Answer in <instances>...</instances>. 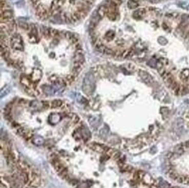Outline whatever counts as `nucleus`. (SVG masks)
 Instances as JSON below:
<instances>
[{
	"label": "nucleus",
	"instance_id": "nucleus-34",
	"mask_svg": "<svg viewBox=\"0 0 189 188\" xmlns=\"http://www.w3.org/2000/svg\"><path fill=\"white\" fill-rule=\"evenodd\" d=\"M172 188H181V187H178V186H174V187H172Z\"/></svg>",
	"mask_w": 189,
	"mask_h": 188
},
{
	"label": "nucleus",
	"instance_id": "nucleus-15",
	"mask_svg": "<svg viewBox=\"0 0 189 188\" xmlns=\"http://www.w3.org/2000/svg\"><path fill=\"white\" fill-rule=\"evenodd\" d=\"M188 77H189V70L188 69H184L181 72V80L186 81V79L188 78Z\"/></svg>",
	"mask_w": 189,
	"mask_h": 188
},
{
	"label": "nucleus",
	"instance_id": "nucleus-11",
	"mask_svg": "<svg viewBox=\"0 0 189 188\" xmlns=\"http://www.w3.org/2000/svg\"><path fill=\"white\" fill-rule=\"evenodd\" d=\"M40 77H41V71L38 69H35L33 71V72H32V79L35 81V83L40 78Z\"/></svg>",
	"mask_w": 189,
	"mask_h": 188
},
{
	"label": "nucleus",
	"instance_id": "nucleus-28",
	"mask_svg": "<svg viewBox=\"0 0 189 188\" xmlns=\"http://www.w3.org/2000/svg\"><path fill=\"white\" fill-rule=\"evenodd\" d=\"M162 27H163L164 30L166 31V32H170V28H169V26L167 25V24H166L165 22L162 24Z\"/></svg>",
	"mask_w": 189,
	"mask_h": 188
},
{
	"label": "nucleus",
	"instance_id": "nucleus-6",
	"mask_svg": "<svg viewBox=\"0 0 189 188\" xmlns=\"http://www.w3.org/2000/svg\"><path fill=\"white\" fill-rule=\"evenodd\" d=\"M64 105L63 101L60 100V99H54L51 102V108L52 109H57V108H60L62 107Z\"/></svg>",
	"mask_w": 189,
	"mask_h": 188
},
{
	"label": "nucleus",
	"instance_id": "nucleus-17",
	"mask_svg": "<svg viewBox=\"0 0 189 188\" xmlns=\"http://www.w3.org/2000/svg\"><path fill=\"white\" fill-rule=\"evenodd\" d=\"M114 37H115V34H114V32H112V31H110V32H106V33H105V37L107 39V40H109V41L113 40V39L114 38Z\"/></svg>",
	"mask_w": 189,
	"mask_h": 188
},
{
	"label": "nucleus",
	"instance_id": "nucleus-4",
	"mask_svg": "<svg viewBox=\"0 0 189 188\" xmlns=\"http://www.w3.org/2000/svg\"><path fill=\"white\" fill-rule=\"evenodd\" d=\"M73 62H78V63H81L84 65L85 63V57H84V53H83V51L79 50V51H76L75 55H74L73 57Z\"/></svg>",
	"mask_w": 189,
	"mask_h": 188
},
{
	"label": "nucleus",
	"instance_id": "nucleus-36",
	"mask_svg": "<svg viewBox=\"0 0 189 188\" xmlns=\"http://www.w3.org/2000/svg\"><path fill=\"white\" fill-rule=\"evenodd\" d=\"M187 9H188V10H189V5H188V7H187Z\"/></svg>",
	"mask_w": 189,
	"mask_h": 188
},
{
	"label": "nucleus",
	"instance_id": "nucleus-33",
	"mask_svg": "<svg viewBox=\"0 0 189 188\" xmlns=\"http://www.w3.org/2000/svg\"><path fill=\"white\" fill-rule=\"evenodd\" d=\"M75 2H76V0H69V3L72 4H73Z\"/></svg>",
	"mask_w": 189,
	"mask_h": 188
},
{
	"label": "nucleus",
	"instance_id": "nucleus-35",
	"mask_svg": "<svg viewBox=\"0 0 189 188\" xmlns=\"http://www.w3.org/2000/svg\"><path fill=\"white\" fill-rule=\"evenodd\" d=\"M65 0H62V3H63V2H65Z\"/></svg>",
	"mask_w": 189,
	"mask_h": 188
},
{
	"label": "nucleus",
	"instance_id": "nucleus-19",
	"mask_svg": "<svg viewBox=\"0 0 189 188\" xmlns=\"http://www.w3.org/2000/svg\"><path fill=\"white\" fill-rule=\"evenodd\" d=\"M51 108V102L49 101H42V109L46 110Z\"/></svg>",
	"mask_w": 189,
	"mask_h": 188
},
{
	"label": "nucleus",
	"instance_id": "nucleus-9",
	"mask_svg": "<svg viewBox=\"0 0 189 188\" xmlns=\"http://www.w3.org/2000/svg\"><path fill=\"white\" fill-rule=\"evenodd\" d=\"M13 13L12 10H4L1 11V19L2 18H12Z\"/></svg>",
	"mask_w": 189,
	"mask_h": 188
},
{
	"label": "nucleus",
	"instance_id": "nucleus-16",
	"mask_svg": "<svg viewBox=\"0 0 189 188\" xmlns=\"http://www.w3.org/2000/svg\"><path fill=\"white\" fill-rule=\"evenodd\" d=\"M27 131H28V130H26L25 127L20 126L19 128H17V133L18 134L19 136L24 137V136H25V135L26 132H27Z\"/></svg>",
	"mask_w": 189,
	"mask_h": 188
},
{
	"label": "nucleus",
	"instance_id": "nucleus-5",
	"mask_svg": "<svg viewBox=\"0 0 189 188\" xmlns=\"http://www.w3.org/2000/svg\"><path fill=\"white\" fill-rule=\"evenodd\" d=\"M146 14V9L144 8H140L138 9L137 11H135L133 13V17L135 19H141Z\"/></svg>",
	"mask_w": 189,
	"mask_h": 188
},
{
	"label": "nucleus",
	"instance_id": "nucleus-8",
	"mask_svg": "<svg viewBox=\"0 0 189 188\" xmlns=\"http://www.w3.org/2000/svg\"><path fill=\"white\" fill-rule=\"evenodd\" d=\"M106 17H108V19L112 21H114L117 19V17H118V12H113V11L109 10L107 11V13H106Z\"/></svg>",
	"mask_w": 189,
	"mask_h": 188
},
{
	"label": "nucleus",
	"instance_id": "nucleus-29",
	"mask_svg": "<svg viewBox=\"0 0 189 188\" xmlns=\"http://www.w3.org/2000/svg\"><path fill=\"white\" fill-rule=\"evenodd\" d=\"M26 102H27V101L25 100V99H23V98H21V99H19L18 100V105H26Z\"/></svg>",
	"mask_w": 189,
	"mask_h": 188
},
{
	"label": "nucleus",
	"instance_id": "nucleus-32",
	"mask_svg": "<svg viewBox=\"0 0 189 188\" xmlns=\"http://www.w3.org/2000/svg\"><path fill=\"white\" fill-rule=\"evenodd\" d=\"M116 45H117L118 46H122L123 45H124V42H123L122 40H117L116 41Z\"/></svg>",
	"mask_w": 189,
	"mask_h": 188
},
{
	"label": "nucleus",
	"instance_id": "nucleus-21",
	"mask_svg": "<svg viewBox=\"0 0 189 188\" xmlns=\"http://www.w3.org/2000/svg\"><path fill=\"white\" fill-rule=\"evenodd\" d=\"M19 26H20V27L23 29V30H25V31H27L28 29L30 28L29 25H28V24H26V23H25V22H20V23H19Z\"/></svg>",
	"mask_w": 189,
	"mask_h": 188
},
{
	"label": "nucleus",
	"instance_id": "nucleus-3",
	"mask_svg": "<svg viewBox=\"0 0 189 188\" xmlns=\"http://www.w3.org/2000/svg\"><path fill=\"white\" fill-rule=\"evenodd\" d=\"M139 75L140 76V78H141L143 80L146 82V84H152L153 83V78L147 73L146 72H145V71H142V70H140L139 71Z\"/></svg>",
	"mask_w": 189,
	"mask_h": 188
},
{
	"label": "nucleus",
	"instance_id": "nucleus-20",
	"mask_svg": "<svg viewBox=\"0 0 189 188\" xmlns=\"http://www.w3.org/2000/svg\"><path fill=\"white\" fill-rule=\"evenodd\" d=\"M158 187L159 188H170V185H169L167 182L162 181V182H160V184L158 185Z\"/></svg>",
	"mask_w": 189,
	"mask_h": 188
},
{
	"label": "nucleus",
	"instance_id": "nucleus-26",
	"mask_svg": "<svg viewBox=\"0 0 189 188\" xmlns=\"http://www.w3.org/2000/svg\"><path fill=\"white\" fill-rule=\"evenodd\" d=\"M11 124H12V127H14V128H16V129H17V128H19V127H20V126H21V125H19V124H18V123H17V122H16V121H12V123H11Z\"/></svg>",
	"mask_w": 189,
	"mask_h": 188
},
{
	"label": "nucleus",
	"instance_id": "nucleus-23",
	"mask_svg": "<svg viewBox=\"0 0 189 188\" xmlns=\"http://www.w3.org/2000/svg\"><path fill=\"white\" fill-rule=\"evenodd\" d=\"M158 42L160 44V45H166V43H167V41H166V39L164 37H160L159 38H158Z\"/></svg>",
	"mask_w": 189,
	"mask_h": 188
},
{
	"label": "nucleus",
	"instance_id": "nucleus-14",
	"mask_svg": "<svg viewBox=\"0 0 189 188\" xmlns=\"http://www.w3.org/2000/svg\"><path fill=\"white\" fill-rule=\"evenodd\" d=\"M143 180L147 185H153V180L149 174H145L143 177Z\"/></svg>",
	"mask_w": 189,
	"mask_h": 188
},
{
	"label": "nucleus",
	"instance_id": "nucleus-22",
	"mask_svg": "<svg viewBox=\"0 0 189 188\" xmlns=\"http://www.w3.org/2000/svg\"><path fill=\"white\" fill-rule=\"evenodd\" d=\"M79 117L78 116V115H76V114H74V116L72 117V122L74 124V125H76V124H78V122H79Z\"/></svg>",
	"mask_w": 189,
	"mask_h": 188
},
{
	"label": "nucleus",
	"instance_id": "nucleus-27",
	"mask_svg": "<svg viewBox=\"0 0 189 188\" xmlns=\"http://www.w3.org/2000/svg\"><path fill=\"white\" fill-rule=\"evenodd\" d=\"M187 18H189V15H187V14L181 15V21L182 22H186V20H187Z\"/></svg>",
	"mask_w": 189,
	"mask_h": 188
},
{
	"label": "nucleus",
	"instance_id": "nucleus-25",
	"mask_svg": "<svg viewBox=\"0 0 189 188\" xmlns=\"http://www.w3.org/2000/svg\"><path fill=\"white\" fill-rule=\"evenodd\" d=\"M74 49L76 51H79V50H82V45H81V44L78 42V43H77L74 45Z\"/></svg>",
	"mask_w": 189,
	"mask_h": 188
},
{
	"label": "nucleus",
	"instance_id": "nucleus-12",
	"mask_svg": "<svg viewBox=\"0 0 189 188\" xmlns=\"http://www.w3.org/2000/svg\"><path fill=\"white\" fill-rule=\"evenodd\" d=\"M76 78L77 77H75L74 76L73 74H69V75H67L66 77H65V81H66V84H67V85H72V83H73L74 81H75V79H76Z\"/></svg>",
	"mask_w": 189,
	"mask_h": 188
},
{
	"label": "nucleus",
	"instance_id": "nucleus-2",
	"mask_svg": "<svg viewBox=\"0 0 189 188\" xmlns=\"http://www.w3.org/2000/svg\"><path fill=\"white\" fill-rule=\"evenodd\" d=\"M88 146L91 148L92 150H93L94 152H100V153H105L107 150H108V148H109V147H107V146H105V145H100V144H97V143L89 144Z\"/></svg>",
	"mask_w": 189,
	"mask_h": 188
},
{
	"label": "nucleus",
	"instance_id": "nucleus-30",
	"mask_svg": "<svg viewBox=\"0 0 189 188\" xmlns=\"http://www.w3.org/2000/svg\"><path fill=\"white\" fill-rule=\"evenodd\" d=\"M59 40H60L59 38H57V37H53V41H52V44H53L54 45H57L59 43Z\"/></svg>",
	"mask_w": 189,
	"mask_h": 188
},
{
	"label": "nucleus",
	"instance_id": "nucleus-1",
	"mask_svg": "<svg viewBox=\"0 0 189 188\" xmlns=\"http://www.w3.org/2000/svg\"><path fill=\"white\" fill-rule=\"evenodd\" d=\"M11 45L12 49L15 51H23L24 50V45L22 41V37L18 33H14L11 36Z\"/></svg>",
	"mask_w": 189,
	"mask_h": 188
},
{
	"label": "nucleus",
	"instance_id": "nucleus-7",
	"mask_svg": "<svg viewBox=\"0 0 189 188\" xmlns=\"http://www.w3.org/2000/svg\"><path fill=\"white\" fill-rule=\"evenodd\" d=\"M107 11H108V7H107L106 5H101V6H100V8H98V10L97 12H98V16L102 18V17H104L105 16H106Z\"/></svg>",
	"mask_w": 189,
	"mask_h": 188
},
{
	"label": "nucleus",
	"instance_id": "nucleus-18",
	"mask_svg": "<svg viewBox=\"0 0 189 188\" xmlns=\"http://www.w3.org/2000/svg\"><path fill=\"white\" fill-rule=\"evenodd\" d=\"M104 54H106V55H116V52L113 49H112V48H109V47H107V46H106V47H105V49Z\"/></svg>",
	"mask_w": 189,
	"mask_h": 188
},
{
	"label": "nucleus",
	"instance_id": "nucleus-24",
	"mask_svg": "<svg viewBox=\"0 0 189 188\" xmlns=\"http://www.w3.org/2000/svg\"><path fill=\"white\" fill-rule=\"evenodd\" d=\"M147 65L149 66H151V67H156V65H157V61H155L154 59H151V60L148 61V63H147Z\"/></svg>",
	"mask_w": 189,
	"mask_h": 188
},
{
	"label": "nucleus",
	"instance_id": "nucleus-10",
	"mask_svg": "<svg viewBox=\"0 0 189 188\" xmlns=\"http://www.w3.org/2000/svg\"><path fill=\"white\" fill-rule=\"evenodd\" d=\"M41 33L45 38H50L52 37L50 33V28H46L45 26H41Z\"/></svg>",
	"mask_w": 189,
	"mask_h": 188
},
{
	"label": "nucleus",
	"instance_id": "nucleus-31",
	"mask_svg": "<svg viewBox=\"0 0 189 188\" xmlns=\"http://www.w3.org/2000/svg\"><path fill=\"white\" fill-rule=\"evenodd\" d=\"M112 2H113V3H115L117 5H120L122 3V0H111Z\"/></svg>",
	"mask_w": 189,
	"mask_h": 188
},
{
	"label": "nucleus",
	"instance_id": "nucleus-13",
	"mask_svg": "<svg viewBox=\"0 0 189 188\" xmlns=\"http://www.w3.org/2000/svg\"><path fill=\"white\" fill-rule=\"evenodd\" d=\"M129 9H135L139 6V0H129L127 3Z\"/></svg>",
	"mask_w": 189,
	"mask_h": 188
}]
</instances>
